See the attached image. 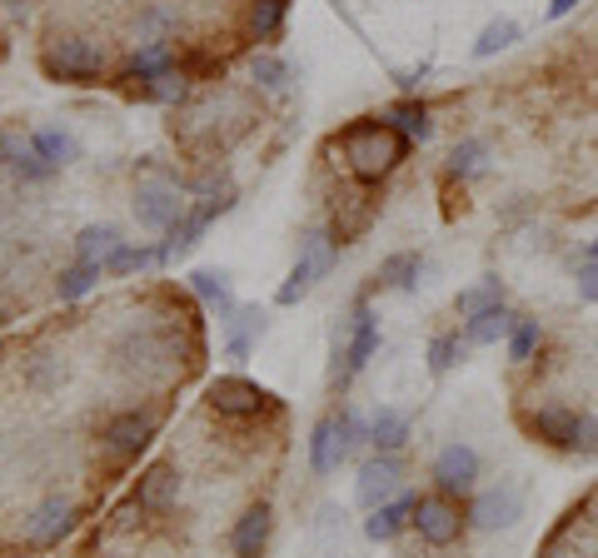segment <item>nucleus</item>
I'll return each mask as SVG.
<instances>
[{
  "instance_id": "f257e3e1",
  "label": "nucleus",
  "mask_w": 598,
  "mask_h": 558,
  "mask_svg": "<svg viewBox=\"0 0 598 558\" xmlns=\"http://www.w3.org/2000/svg\"><path fill=\"white\" fill-rule=\"evenodd\" d=\"M404 149H409V140L399 135L389 120H364V125L344 130V159H349V169H354V179H364V185L384 179L389 169L404 159Z\"/></svg>"
},
{
  "instance_id": "f03ea898",
  "label": "nucleus",
  "mask_w": 598,
  "mask_h": 558,
  "mask_svg": "<svg viewBox=\"0 0 598 558\" xmlns=\"http://www.w3.org/2000/svg\"><path fill=\"white\" fill-rule=\"evenodd\" d=\"M40 65H45L50 80H65V85H95V80L105 75V45H100V40H90V35L65 30V35H55L45 45Z\"/></svg>"
},
{
  "instance_id": "7ed1b4c3",
  "label": "nucleus",
  "mask_w": 598,
  "mask_h": 558,
  "mask_svg": "<svg viewBox=\"0 0 598 558\" xmlns=\"http://www.w3.org/2000/svg\"><path fill=\"white\" fill-rule=\"evenodd\" d=\"M334 255H339V245L324 235V229H309L305 235V245H299V259H295V269H289V279L279 285V294H275V304H295V299H305L309 294V285H315L319 275H329V265H334Z\"/></svg>"
},
{
  "instance_id": "20e7f679",
  "label": "nucleus",
  "mask_w": 598,
  "mask_h": 558,
  "mask_svg": "<svg viewBox=\"0 0 598 558\" xmlns=\"http://www.w3.org/2000/svg\"><path fill=\"white\" fill-rule=\"evenodd\" d=\"M374 349H379V314L369 304H359L354 319H349L344 349L334 344V369H329V379H334V384H349V379H354L359 369L374 359Z\"/></svg>"
},
{
  "instance_id": "39448f33",
  "label": "nucleus",
  "mask_w": 598,
  "mask_h": 558,
  "mask_svg": "<svg viewBox=\"0 0 598 558\" xmlns=\"http://www.w3.org/2000/svg\"><path fill=\"white\" fill-rule=\"evenodd\" d=\"M349 448H354V438H349L344 409H339V414H324L315 424V434H309V468H315L319 478L339 474V464L349 458Z\"/></svg>"
},
{
  "instance_id": "423d86ee",
  "label": "nucleus",
  "mask_w": 598,
  "mask_h": 558,
  "mask_svg": "<svg viewBox=\"0 0 598 558\" xmlns=\"http://www.w3.org/2000/svg\"><path fill=\"white\" fill-rule=\"evenodd\" d=\"M414 528L429 548H448L458 534H464V518H458V504L448 494H434V498H419L414 504Z\"/></svg>"
},
{
  "instance_id": "0eeeda50",
  "label": "nucleus",
  "mask_w": 598,
  "mask_h": 558,
  "mask_svg": "<svg viewBox=\"0 0 598 558\" xmlns=\"http://www.w3.org/2000/svg\"><path fill=\"white\" fill-rule=\"evenodd\" d=\"M155 428H159L155 414H140V409H130V414H115L105 428H100V448H105V454H115V458H135L140 448L155 438Z\"/></svg>"
},
{
  "instance_id": "6e6552de",
  "label": "nucleus",
  "mask_w": 598,
  "mask_h": 558,
  "mask_svg": "<svg viewBox=\"0 0 598 558\" xmlns=\"http://www.w3.org/2000/svg\"><path fill=\"white\" fill-rule=\"evenodd\" d=\"M399 478H404V464H399V454H374L359 464V484H354V498L364 508H379L389 504V498L399 494Z\"/></svg>"
},
{
  "instance_id": "1a4fd4ad",
  "label": "nucleus",
  "mask_w": 598,
  "mask_h": 558,
  "mask_svg": "<svg viewBox=\"0 0 598 558\" xmlns=\"http://www.w3.org/2000/svg\"><path fill=\"white\" fill-rule=\"evenodd\" d=\"M518 518H524V494H518L514 484L484 488V494L474 498V508H468V524L484 528V534H494V528H514Z\"/></svg>"
},
{
  "instance_id": "9d476101",
  "label": "nucleus",
  "mask_w": 598,
  "mask_h": 558,
  "mask_svg": "<svg viewBox=\"0 0 598 558\" xmlns=\"http://www.w3.org/2000/svg\"><path fill=\"white\" fill-rule=\"evenodd\" d=\"M179 215H185V199H179V189L169 179H145L135 189V219L145 229H169Z\"/></svg>"
},
{
  "instance_id": "9b49d317",
  "label": "nucleus",
  "mask_w": 598,
  "mask_h": 558,
  "mask_svg": "<svg viewBox=\"0 0 598 558\" xmlns=\"http://www.w3.org/2000/svg\"><path fill=\"white\" fill-rule=\"evenodd\" d=\"M474 478H478V454H474V448L458 444V438L439 448V458H434V488H439V494L458 498V494L474 488Z\"/></svg>"
},
{
  "instance_id": "f8f14e48",
  "label": "nucleus",
  "mask_w": 598,
  "mask_h": 558,
  "mask_svg": "<svg viewBox=\"0 0 598 558\" xmlns=\"http://www.w3.org/2000/svg\"><path fill=\"white\" fill-rule=\"evenodd\" d=\"M209 404L219 409V414H229V418H249V414H259V409L269 404V394L259 384H249V379H215L209 384Z\"/></svg>"
},
{
  "instance_id": "ddd939ff",
  "label": "nucleus",
  "mask_w": 598,
  "mask_h": 558,
  "mask_svg": "<svg viewBox=\"0 0 598 558\" xmlns=\"http://www.w3.org/2000/svg\"><path fill=\"white\" fill-rule=\"evenodd\" d=\"M524 428L534 438H544V444L554 448H568L574 454V434H578V414L564 404H544V409H528L524 414Z\"/></svg>"
},
{
  "instance_id": "4468645a",
  "label": "nucleus",
  "mask_w": 598,
  "mask_h": 558,
  "mask_svg": "<svg viewBox=\"0 0 598 558\" xmlns=\"http://www.w3.org/2000/svg\"><path fill=\"white\" fill-rule=\"evenodd\" d=\"M269 329V314L259 304H239L235 314L225 319V354L235 359V364H245L249 349H255V339H265Z\"/></svg>"
},
{
  "instance_id": "2eb2a0df",
  "label": "nucleus",
  "mask_w": 598,
  "mask_h": 558,
  "mask_svg": "<svg viewBox=\"0 0 598 558\" xmlns=\"http://www.w3.org/2000/svg\"><path fill=\"white\" fill-rule=\"evenodd\" d=\"M229 205H235V199H209V205H195V209H185V215H179L175 219V225H169L165 229V235H169V259H175V255H189V249H195L199 245V235H205V229H209V219H215V215H225V209Z\"/></svg>"
},
{
  "instance_id": "dca6fc26",
  "label": "nucleus",
  "mask_w": 598,
  "mask_h": 558,
  "mask_svg": "<svg viewBox=\"0 0 598 558\" xmlns=\"http://www.w3.org/2000/svg\"><path fill=\"white\" fill-rule=\"evenodd\" d=\"M75 528V508L65 504V498H45V504L30 514V524H25V538L35 548H55L60 538Z\"/></svg>"
},
{
  "instance_id": "f3484780",
  "label": "nucleus",
  "mask_w": 598,
  "mask_h": 558,
  "mask_svg": "<svg viewBox=\"0 0 598 558\" xmlns=\"http://www.w3.org/2000/svg\"><path fill=\"white\" fill-rule=\"evenodd\" d=\"M414 504H419L414 494H394L389 504L369 508L364 534L374 538V544H389V538H399V534H404V524H414Z\"/></svg>"
},
{
  "instance_id": "a211bd4d",
  "label": "nucleus",
  "mask_w": 598,
  "mask_h": 558,
  "mask_svg": "<svg viewBox=\"0 0 598 558\" xmlns=\"http://www.w3.org/2000/svg\"><path fill=\"white\" fill-rule=\"evenodd\" d=\"M269 528H275V514H269V504L245 508V518H239L235 534H229V548H235V558H259V554H265Z\"/></svg>"
},
{
  "instance_id": "6ab92c4d",
  "label": "nucleus",
  "mask_w": 598,
  "mask_h": 558,
  "mask_svg": "<svg viewBox=\"0 0 598 558\" xmlns=\"http://www.w3.org/2000/svg\"><path fill=\"white\" fill-rule=\"evenodd\" d=\"M175 488H179V478H175V468H169V464L145 468V474H140V484H135V504H140V514H159V508H169Z\"/></svg>"
},
{
  "instance_id": "aec40b11",
  "label": "nucleus",
  "mask_w": 598,
  "mask_h": 558,
  "mask_svg": "<svg viewBox=\"0 0 598 558\" xmlns=\"http://www.w3.org/2000/svg\"><path fill=\"white\" fill-rule=\"evenodd\" d=\"M165 70H175V40H155V45H135L125 60V80H155L165 75Z\"/></svg>"
},
{
  "instance_id": "412c9836",
  "label": "nucleus",
  "mask_w": 598,
  "mask_h": 558,
  "mask_svg": "<svg viewBox=\"0 0 598 558\" xmlns=\"http://www.w3.org/2000/svg\"><path fill=\"white\" fill-rule=\"evenodd\" d=\"M120 245H125V239H120L115 225H85V229H80V239H75V259H80V265H100V269H105L110 259L120 255Z\"/></svg>"
},
{
  "instance_id": "4be33fe9",
  "label": "nucleus",
  "mask_w": 598,
  "mask_h": 558,
  "mask_svg": "<svg viewBox=\"0 0 598 558\" xmlns=\"http://www.w3.org/2000/svg\"><path fill=\"white\" fill-rule=\"evenodd\" d=\"M384 120L399 130L404 140H414V145H424L429 135H434V120H429V105L424 100H394V105L384 110Z\"/></svg>"
},
{
  "instance_id": "5701e85b",
  "label": "nucleus",
  "mask_w": 598,
  "mask_h": 558,
  "mask_svg": "<svg viewBox=\"0 0 598 558\" xmlns=\"http://www.w3.org/2000/svg\"><path fill=\"white\" fill-rule=\"evenodd\" d=\"M135 35H140V45L175 40L179 35V10L169 6V0H150V6L140 10V20H135Z\"/></svg>"
},
{
  "instance_id": "b1692460",
  "label": "nucleus",
  "mask_w": 598,
  "mask_h": 558,
  "mask_svg": "<svg viewBox=\"0 0 598 558\" xmlns=\"http://www.w3.org/2000/svg\"><path fill=\"white\" fill-rule=\"evenodd\" d=\"M514 324H518L514 309L494 304V309H484V314H474V319L464 324V344H498V339L514 334Z\"/></svg>"
},
{
  "instance_id": "393cba45",
  "label": "nucleus",
  "mask_w": 598,
  "mask_h": 558,
  "mask_svg": "<svg viewBox=\"0 0 598 558\" xmlns=\"http://www.w3.org/2000/svg\"><path fill=\"white\" fill-rule=\"evenodd\" d=\"M369 444H374L379 454H399V448L409 444V414H399V409H379V414L369 418Z\"/></svg>"
},
{
  "instance_id": "a878e982",
  "label": "nucleus",
  "mask_w": 598,
  "mask_h": 558,
  "mask_svg": "<svg viewBox=\"0 0 598 558\" xmlns=\"http://www.w3.org/2000/svg\"><path fill=\"white\" fill-rule=\"evenodd\" d=\"M189 289H195V299H205L219 319H229L239 309L235 294H229V279L219 275V269H195V275H189Z\"/></svg>"
},
{
  "instance_id": "bb28decb",
  "label": "nucleus",
  "mask_w": 598,
  "mask_h": 558,
  "mask_svg": "<svg viewBox=\"0 0 598 558\" xmlns=\"http://www.w3.org/2000/svg\"><path fill=\"white\" fill-rule=\"evenodd\" d=\"M169 249L165 245H120V255L105 265V275H145V269L165 265Z\"/></svg>"
},
{
  "instance_id": "cd10ccee",
  "label": "nucleus",
  "mask_w": 598,
  "mask_h": 558,
  "mask_svg": "<svg viewBox=\"0 0 598 558\" xmlns=\"http://www.w3.org/2000/svg\"><path fill=\"white\" fill-rule=\"evenodd\" d=\"M135 95L150 100V105H179V100L189 95V80H185V70H165V75H155V80H140Z\"/></svg>"
},
{
  "instance_id": "c85d7f7f",
  "label": "nucleus",
  "mask_w": 598,
  "mask_h": 558,
  "mask_svg": "<svg viewBox=\"0 0 598 558\" xmlns=\"http://www.w3.org/2000/svg\"><path fill=\"white\" fill-rule=\"evenodd\" d=\"M285 10H289V0H249V35L255 40H279V30H285Z\"/></svg>"
},
{
  "instance_id": "c756f323",
  "label": "nucleus",
  "mask_w": 598,
  "mask_h": 558,
  "mask_svg": "<svg viewBox=\"0 0 598 558\" xmlns=\"http://www.w3.org/2000/svg\"><path fill=\"white\" fill-rule=\"evenodd\" d=\"M419 255L414 249H399V255H389L384 265H379V285H389V289H414L419 285Z\"/></svg>"
},
{
  "instance_id": "7c9ffc66",
  "label": "nucleus",
  "mask_w": 598,
  "mask_h": 558,
  "mask_svg": "<svg viewBox=\"0 0 598 558\" xmlns=\"http://www.w3.org/2000/svg\"><path fill=\"white\" fill-rule=\"evenodd\" d=\"M100 275H105V269L100 265H70V269H60V279H55V294L60 299H80V294H90V289L100 285Z\"/></svg>"
},
{
  "instance_id": "2f4dec72",
  "label": "nucleus",
  "mask_w": 598,
  "mask_h": 558,
  "mask_svg": "<svg viewBox=\"0 0 598 558\" xmlns=\"http://www.w3.org/2000/svg\"><path fill=\"white\" fill-rule=\"evenodd\" d=\"M30 149L45 155L50 165H70V159H75V140H70L65 130H35V135H30Z\"/></svg>"
},
{
  "instance_id": "473e14b6",
  "label": "nucleus",
  "mask_w": 598,
  "mask_h": 558,
  "mask_svg": "<svg viewBox=\"0 0 598 558\" xmlns=\"http://www.w3.org/2000/svg\"><path fill=\"white\" fill-rule=\"evenodd\" d=\"M504 344H508V359H514V364H528V359H534V349L544 344V324H538V319H518L514 334H508Z\"/></svg>"
},
{
  "instance_id": "72a5a7b5",
  "label": "nucleus",
  "mask_w": 598,
  "mask_h": 558,
  "mask_svg": "<svg viewBox=\"0 0 598 558\" xmlns=\"http://www.w3.org/2000/svg\"><path fill=\"white\" fill-rule=\"evenodd\" d=\"M494 304H504L498 279H484V285H474V289H458V314H464V319L484 314V309H494Z\"/></svg>"
},
{
  "instance_id": "f704fd0d",
  "label": "nucleus",
  "mask_w": 598,
  "mask_h": 558,
  "mask_svg": "<svg viewBox=\"0 0 598 558\" xmlns=\"http://www.w3.org/2000/svg\"><path fill=\"white\" fill-rule=\"evenodd\" d=\"M484 155H488L484 140H464V145H454V155H448V175L454 179L478 175V169H484Z\"/></svg>"
},
{
  "instance_id": "c9c22d12",
  "label": "nucleus",
  "mask_w": 598,
  "mask_h": 558,
  "mask_svg": "<svg viewBox=\"0 0 598 558\" xmlns=\"http://www.w3.org/2000/svg\"><path fill=\"white\" fill-rule=\"evenodd\" d=\"M464 339L458 334H439L434 344H429V369H434V374H448V369L458 364V359H464Z\"/></svg>"
},
{
  "instance_id": "e433bc0d",
  "label": "nucleus",
  "mask_w": 598,
  "mask_h": 558,
  "mask_svg": "<svg viewBox=\"0 0 598 558\" xmlns=\"http://www.w3.org/2000/svg\"><path fill=\"white\" fill-rule=\"evenodd\" d=\"M249 75H255L265 90H285L289 65H285V60H279V55H269V50H265V55H255V60H249Z\"/></svg>"
},
{
  "instance_id": "4c0bfd02",
  "label": "nucleus",
  "mask_w": 598,
  "mask_h": 558,
  "mask_svg": "<svg viewBox=\"0 0 598 558\" xmlns=\"http://www.w3.org/2000/svg\"><path fill=\"white\" fill-rule=\"evenodd\" d=\"M518 40V25L514 20H494V25L484 30V35H478V45H474V55L484 60V55H494V50H508Z\"/></svg>"
},
{
  "instance_id": "58836bf2",
  "label": "nucleus",
  "mask_w": 598,
  "mask_h": 558,
  "mask_svg": "<svg viewBox=\"0 0 598 558\" xmlns=\"http://www.w3.org/2000/svg\"><path fill=\"white\" fill-rule=\"evenodd\" d=\"M10 169H16L20 179H50V175H55L60 165H50L45 155H35V149H25V155H20V159H16V165H10Z\"/></svg>"
},
{
  "instance_id": "ea45409f",
  "label": "nucleus",
  "mask_w": 598,
  "mask_h": 558,
  "mask_svg": "<svg viewBox=\"0 0 598 558\" xmlns=\"http://www.w3.org/2000/svg\"><path fill=\"white\" fill-rule=\"evenodd\" d=\"M574 454H598V414H578V434H574Z\"/></svg>"
},
{
  "instance_id": "a19ab883",
  "label": "nucleus",
  "mask_w": 598,
  "mask_h": 558,
  "mask_svg": "<svg viewBox=\"0 0 598 558\" xmlns=\"http://www.w3.org/2000/svg\"><path fill=\"white\" fill-rule=\"evenodd\" d=\"M578 299L598 304V265H594V259H584V265H578Z\"/></svg>"
},
{
  "instance_id": "79ce46f5",
  "label": "nucleus",
  "mask_w": 598,
  "mask_h": 558,
  "mask_svg": "<svg viewBox=\"0 0 598 558\" xmlns=\"http://www.w3.org/2000/svg\"><path fill=\"white\" fill-rule=\"evenodd\" d=\"M578 0H548V20H558V16H568Z\"/></svg>"
},
{
  "instance_id": "37998d69",
  "label": "nucleus",
  "mask_w": 598,
  "mask_h": 558,
  "mask_svg": "<svg viewBox=\"0 0 598 558\" xmlns=\"http://www.w3.org/2000/svg\"><path fill=\"white\" fill-rule=\"evenodd\" d=\"M588 259H594V265H598V239H594V245H588Z\"/></svg>"
},
{
  "instance_id": "c03bdc74",
  "label": "nucleus",
  "mask_w": 598,
  "mask_h": 558,
  "mask_svg": "<svg viewBox=\"0 0 598 558\" xmlns=\"http://www.w3.org/2000/svg\"><path fill=\"white\" fill-rule=\"evenodd\" d=\"M0 319H6V314H0Z\"/></svg>"
}]
</instances>
